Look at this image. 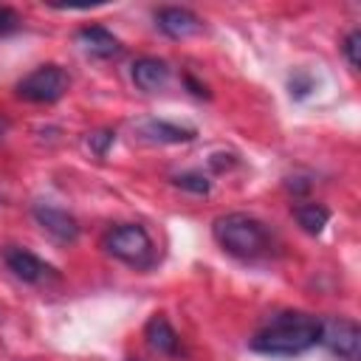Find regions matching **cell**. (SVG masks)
I'll list each match as a JSON object with an SVG mask.
<instances>
[{
    "mask_svg": "<svg viewBox=\"0 0 361 361\" xmlns=\"http://www.w3.org/2000/svg\"><path fill=\"white\" fill-rule=\"evenodd\" d=\"M3 262L17 279H23L28 285H42V282H51L59 276L54 265H48L45 259H39L37 254H31L28 248H20V245H6Z\"/></svg>",
    "mask_w": 361,
    "mask_h": 361,
    "instance_id": "6",
    "label": "cell"
},
{
    "mask_svg": "<svg viewBox=\"0 0 361 361\" xmlns=\"http://www.w3.org/2000/svg\"><path fill=\"white\" fill-rule=\"evenodd\" d=\"M6 133H8V118H6V116H0V138H3Z\"/></svg>",
    "mask_w": 361,
    "mask_h": 361,
    "instance_id": "20",
    "label": "cell"
},
{
    "mask_svg": "<svg viewBox=\"0 0 361 361\" xmlns=\"http://www.w3.org/2000/svg\"><path fill=\"white\" fill-rule=\"evenodd\" d=\"M341 51H344V56H347L350 68H353V71H358V65H361V56H358V51H361V31H358V28H353V31L344 37Z\"/></svg>",
    "mask_w": 361,
    "mask_h": 361,
    "instance_id": "15",
    "label": "cell"
},
{
    "mask_svg": "<svg viewBox=\"0 0 361 361\" xmlns=\"http://www.w3.org/2000/svg\"><path fill=\"white\" fill-rule=\"evenodd\" d=\"M31 214H34L37 226H39L45 234H51L56 243L71 245V243L79 240V220H76L73 214H68L65 209L51 206V203H37V206L31 209Z\"/></svg>",
    "mask_w": 361,
    "mask_h": 361,
    "instance_id": "7",
    "label": "cell"
},
{
    "mask_svg": "<svg viewBox=\"0 0 361 361\" xmlns=\"http://www.w3.org/2000/svg\"><path fill=\"white\" fill-rule=\"evenodd\" d=\"M127 361H138V358H127Z\"/></svg>",
    "mask_w": 361,
    "mask_h": 361,
    "instance_id": "21",
    "label": "cell"
},
{
    "mask_svg": "<svg viewBox=\"0 0 361 361\" xmlns=\"http://www.w3.org/2000/svg\"><path fill=\"white\" fill-rule=\"evenodd\" d=\"M155 25L172 37V39H186V37H195L203 31V20L189 11V8H180V6H164L155 11Z\"/></svg>",
    "mask_w": 361,
    "mask_h": 361,
    "instance_id": "8",
    "label": "cell"
},
{
    "mask_svg": "<svg viewBox=\"0 0 361 361\" xmlns=\"http://www.w3.org/2000/svg\"><path fill=\"white\" fill-rule=\"evenodd\" d=\"M293 217L302 226V231L307 234H322V228L330 220V209L322 203H296L293 206Z\"/></svg>",
    "mask_w": 361,
    "mask_h": 361,
    "instance_id": "13",
    "label": "cell"
},
{
    "mask_svg": "<svg viewBox=\"0 0 361 361\" xmlns=\"http://www.w3.org/2000/svg\"><path fill=\"white\" fill-rule=\"evenodd\" d=\"M138 135L152 144H186L197 133H195V127H180V124H172L164 118H147L138 124Z\"/></svg>",
    "mask_w": 361,
    "mask_h": 361,
    "instance_id": "12",
    "label": "cell"
},
{
    "mask_svg": "<svg viewBox=\"0 0 361 361\" xmlns=\"http://www.w3.org/2000/svg\"><path fill=\"white\" fill-rule=\"evenodd\" d=\"M288 87H290V96H293V99H305V96H310V90H313V76L305 73V71H296V73L290 76Z\"/></svg>",
    "mask_w": 361,
    "mask_h": 361,
    "instance_id": "17",
    "label": "cell"
},
{
    "mask_svg": "<svg viewBox=\"0 0 361 361\" xmlns=\"http://www.w3.org/2000/svg\"><path fill=\"white\" fill-rule=\"evenodd\" d=\"M102 248L113 259H118L130 268H138V271H147L155 262V245H152L147 228L138 223H118V226L107 228V234L102 237Z\"/></svg>",
    "mask_w": 361,
    "mask_h": 361,
    "instance_id": "3",
    "label": "cell"
},
{
    "mask_svg": "<svg viewBox=\"0 0 361 361\" xmlns=\"http://www.w3.org/2000/svg\"><path fill=\"white\" fill-rule=\"evenodd\" d=\"M316 344H319V319L305 310L274 313L248 341L254 353L274 358H293Z\"/></svg>",
    "mask_w": 361,
    "mask_h": 361,
    "instance_id": "1",
    "label": "cell"
},
{
    "mask_svg": "<svg viewBox=\"0 0 361 361\" xmlns=\"http://www.w3.org/2000/svg\"><path fill=\"white\" fill-rule=\"evenodd\" d=\"M319 344L341 361L361 358V327L344 316L319 319Z\"/></svg>",
    "mask_w": 361,
    "mask_h": 361,
    "instance_id": "5",
    "label": "cell"
},
{
    "mask_svg": "<svg viewBox=\"0 0 361 361\" xmlns=\"http://www.w3.org/2000/svg\"><path fill=\"white\" fill-rule=\"evenodd\" d=\"M209 164H212L217 172H223V169L234 166V164H237V158H234L231 152H226V155H223V152H217V155H212V161H209Z\"/></svg>",
    "mask_w": 361,
    "mask_h": 361,
    "instance_id": "19",
    "label": "cell"
},
{
    "mask_svg": "<svg viewBox=\"0 0 361 361\" xmlns=\"http://www.w3.org/2000/svg\"><path fill=\"white\" fill-rule=\"evenodd\" d=\"M212 234L217 240V245L237 257V259H262L271 254L274 248V234L271 228L254 217V214H245V212H231V214H220L214 223H212Z\"/></svg>",
    "mask_w": 361,
    "mask_h": 361,
    "instance_id": "2",
    "label": "cell"
},
{
    "mask_svg": "<svg viewBox=\"0 0 361 361\" xmlns=\"http://www.w3.org/2000/svg\"><path fill=\"white\" fill-rule=\"evenodd\" d=\"M113 141H116V133H113V130H99V133H90V135H87V147H90V152H96L99 158L107 155V149L113 147Z\"/></svg>",
    "mask_w": 361,
    "mask_h": 361,
    "instance_id": "16",
    "label": "cell"
},
{
    "mask_svg": "<svg viewBox=\"0 0 361 361\" xmlns=\"http://www.w3.org/2000/svg\"><path fill=\"white\" fill-rule=\"evenodd\" d=\"M17 28H20V14L14 8H8V6H0V37L11 34Z\"/></svg>",
    "mask_w": 361,
    "mask_h": 361,
    "instance_id": "18",
    "label": "cell"
},
{
    "mask_svg": "<svg viewBox=\"0 0 361 361\" xmlns=\"http://www.w3.org/2000/svg\"><path fill=\"white\" fill-rule=\"evenodd\" d=\"M172 183L183 192H192V195H209L212 192V180L203 172H180L172 178Z\"/></svg>",
    "mask_w": 361,
    "mask_h": 361,
    "instance_id": "14",
    "label": "cell"
},
{
    "mask_svg": "<svg viewBox=\"0 0 361 361\" xmlns=\"http://www.w3.org/2000/svg\"><path fill=\"white\" fill-rule=\"evenodd\" d=\"M144 338H147V347L155 350L158 355H178L180 353V338L164 313L149 316V322L144 324Z\"/></svg>",
    "mask_w": 361,
    "mask_h": 361,
    "instance_id": "10",
    "label": "cell"
},
{
    "mask_svg": "<svg viewBox=\"0 0 361 361\" xmlns=\"http://www.w3.org/2000/svg\"><path fill=\"white\" fill-rule=\"evenodd\" d=\"M0 203H3V195H0Z\"/></svg>",
    "mask_w": 361,
    "mask_h": 361,
    "instance_id": "22",
    "label": "cell"
},
{
    "mask_svg": "<svg viewBox=\"0 0 361 361\" xmlns=\"http://www.w3.org/2000/svg\"><path fill=\"white\" fill-rule=\"evenodd\" d=\"M130 76H133V82H135L138 90L155 93L161 87H166V82H169V65L164 59H158V56H141V59L133 62Z\"/></svg>",
    "mask_w": 361,
    "mask_h": 361,
    "instance_id": "11",
    "label": "cell"
},
{
    "mask_svg": "<svg viewBox=\"0 0 361 361\" xmlns=\"http://www.w3.org/2000/svg\"><path fill=\"white\" fill-rule=\"evenodd\" d=\"M71 87V76L65 73V68L59 65H39L31 73H25L17 82V96L34 104H51L59 102Z\"/></svg>",
    "mask_w": 361,
    "mask_h": 361,
    "instance_id": "4",
    "label": "cell"
},
{
    "mask_svg": "<svg viewBox=\"0 0 361 361\" xmlns=\"http://www.w3.org/2000/svg\"><path fill=\"white\" fill-rule=\"evenodd\" d=\"M76 39L96 59H113L121 54V39L113 31H107L104 25H85L76 31Z\"/></svg>",
    "mask_w": 361,
    "mask_h": 361,
    "instance_id": "9",
    "label": "cell"
}]
</instances>
